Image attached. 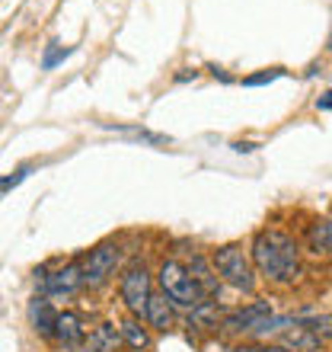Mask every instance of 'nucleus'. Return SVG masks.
Wrapping results in <instances>:
<instances>
[{
    "instance_id": "2eb2a0df",
    "label": "nucleus",
    "mask_w": 332,
    "mask_h": 352,
    "mask_svg": "<svg viewBox=\"0 0 332 352\" xmlns=\"http://www.w3.org/2000/svg\"><path fill=\"white\" fill-rule=\"evenodd\" d=\"M304 243L313 256H332V214L316 218V221L307 228Z\"/></svg>"
},
{
    "instance_id": "20e7f679",
    "label": "nucleus",
    "mask_w": 332,
    "mask_h": 352,
    "mask_svg": "<svg viewBox=\"0 0 332 352\" xmlns=\"http://www.w3.org/2000/svg\"><path fill=\"white\" fill-rule=\"evenodd\" d=\"M154 278H157L160 292H163V295L176 305V311H182V314L204 301L202 288L195 285V278L189 276L185 263L176 260V256H163V260L157 263V269H154Z\"/></svg>"
},
{
    "instance_id": "dca6fc26",
    "label": "nucleus",
    "mask_w": 332,
    "mask_h": 352,
    "mask_svg": "<svg viewBox=\"0 0 332 352\" xmlns=\"http://www.w3.org/2000/svg\"><path fill=\"white\" fill-rule=\"evenodd\" d=\"M119 330H121V340H125V346H131V349L147 352L150 346H154L150 327L144 324V320H138V317H125V320H119Z\"/></svg>"
},
{
    "instance_id": "393cba45",
    "label": "nucleus",
    "mask_w": 332,
    "mask_h": 352,
    "mask_svg": "<svg viewBox=\"0 0 332 352\" xmlns=\"http://www.w3.org/2000/svg\"><path fill=\"white\" fill-rule=\"evenodd\" d=\"M256 148H259V144H252V141H237V144H233V151H237V154H252Z\"/></svg>"
},
{
    "instance_id": "b1692460",
    "label": "nucleus",
    "mask_w": 332,
    "mask_h": 352,
    "mask_svg": "<svg viewBox=\"0 0 332 352\" xmlns=\"http://www.w3.org/2000/svg\"><path fill=\"white\" fill-rule=\"evenodd\" d=\"M316 109L320 112H332V90H326L320 100H316Z\"/></svg>"
},
{
    "instance_id": "4468645a",
    "label": "nucleus",
    "mask_w": 332,
    "mask_h": 352,
    "mask_svg": "<svg viewBox=\"0 0 332 352\" xmlns=\"http://www.w3.org/2000/svg\"><path fill=\"white\" fill-rule=\"evenodd\" d=\"M221 305L217 301H211V298H204L202 305H195L192 311H185V324L192 327V330H198V333H204V330H217L221 327Z\"/></svg>"
},
{
    "instance_id": "f3484780",
    "label": "nucleus",
    "mask_w": 332,
    "mask_h": 352,
    "mask_svg": "<svg viewBox=\"0 0 332 352\" xmlns=\"http://www.w3.org/2000/svg\"><path fill=\"white\" fill-rule=\"evenodd\" d=\"M102 129H106V131H125V135H131L134 141H144V144H150V148H166V144H173V138H169V135L138 129V125H112V122H102Z\"/></svg>"
},
{
    "instance_id": "a211bd4d",
    "label": "nucleus",
    "mask_w": 332,
    "mask_h": 352,
    "mask_svg": "<svg viewBox=\"0 0 332 352\" xmlns=\"http://www.w3.org/2000/svg\"><path fill=\"white\" fill-rule=\"evenodd\" d=\"M300 324L310 327L323 343H332V311H300Z\"/></svg>"
},
{
    "instance_id": "6e6552de",
    "label": "nucleus",
    "mask_w": 332,
    "mask_h": 352,
    "mask_svg": "<svg viewBox=\"0 0 332 352\" xmlns=\"http://www.w3.org/2000/svg\"><path fill=\"white\" fill-rule=\"evenodd\" d=\"M185 269H189V276L195 278V285L202 288L204 298H211V301H217V298H221L224 282H221V276H217V269H214V263H211V256H208V253L195 250L192 256L185 260Z\"/></svg>"
},
{
    "instance_id": "6ab92c4d",
    "label": "nucleus",
    "mask_w": 332,
    "mask_h": 352,
    "mask_svg": "<svg viewBox=\"0 0 332 352\" xmlns=\"http://www.w3.org/2000/svg\"><path fill=\"white\" fill-rule=\"evenodd\" d=\"M71 52H74L71 45H58V42L45 45V55H42V71H55V67L61 65V61H64Z\"/></svg>"
},
{
    "instance_id": "4be33fe9",
    "label": "nucleus",
    "mask_w": 332,
    "mask_h": 352,
    "mask_svg": "<svg viewBox=\"0 0 332 352\" xmlns=\"http://www.w3.org/2000/svg\"><path fill=\"white\" fill-rule=\"evenodd\" d=\"M173 80H176V84H189V80H198V71H195V67H179V71L173 74Z\"/></svg>"
},
{
    "instance_id": "5701e85b",
    "label": "nucleus",
    "mask_w": 332,
    "mask_h": 352,
    "mask_svg": "<svg viewBox=\"0 0 332 352\" xmlns=\"http://www.w3.org/2000/svg\"><path fill=\"white\" fill-rule=\"evenodd\" d=\"M208 71H211V77H214V80H221V84H230V80H233V77L227 74L224 67H217V65H211V67H208Z\"/></svg>"
},
{
    "instance_id": "f03ea898",
    "label": "nucleus",
    "mask_w": 332,
    "mask_h": 352,
    "mask_svg": "<svg viewBox=\"0 0 332 352\" xmlns=\"http://www.w3.org/2000/svg\"><path fill=\"white\" fill-rule=\"evenodd\" d=\"M211 263L227 288L240 292V295H252V292H256L259 276H256L252 260H249V247H243V243H237V241L221 243V247H214Z\"/></svg>"
},
{
    "instance_id": "7ed1b4c3",
    "label": "nucleus",
    "mask_w": 332,
    "mask_h": 352,
    "mask_svg": "<svg viewBox=\"0 0 332 352\" xmlns=\"http://www.w3.org/2000/svg\"><path fill=\"white\" fill-rule=\"evenodd\" d=\"M121 256H125V247L115 237H106V241L93 243L86 253H80V272H83V288L86 292H99L112 282V278L121 272Z\"/></svg>"
},
{
    "instance_id": "423d86ee",
    "label": "nucleus",
    "mask_w": 332,
    "mask_h": 352,
    "mask_svg": "<svg viewBox=\"0 0 332 352\" xmlns=\"http://www.w3.org/2000/svg\"><path fill=\"white\" fill-rule=\"evenodd\" d=\"M268 314H275V311H272V301L259 298V301H252V305H246V307H233V311H227V314L221 317L217 333H224V336H249L252 330H256L259 320L268 317Z\"/></svg>"
},
{
    "instance_id": "9b49d317",
    "label": "nucleus",
    "mask_w": 332,
    "mask_h": 352,
    "mask_svg": "<svg viewBox=\"0 0 332 352\" xmlns=\"http://www.w3.org/2000/svg\"><path fill=\"white\" fill-rule=\"evenodd\" d=\"M176 314H179V311H176V305L157 288V292L150 295V305H147V314H144V324H147L150 330H157V333H169V330L176 327Z\"/></svg>"
},
{
    "instance_id": "bb28decb",
    "label": "nucleus",
    "mask_w": 332,
    "mask_h": 352,
    "mask_svg": "<svg viewBox=\"0 0 332 352\" xmlns=\"http://www.w3.org/2000/svg\"><path fill=\"white\" fill-rule=\"evenodd\" d=\"M329 214H332V208H329Z\"/></svg>"
},
{
    "instance_id": "39448f33",
    "label": "nucleus",
    "mask_w": 332,
    "mask_h": 352,
    "mask_svg": "<svg viewBox=\"0 0 332 352\" xmlns=\"http://www.w3.org/2000/svg\"><path fill=\"white\" fill-rule=\"evenodd\" d=\"M154 285H157V278H154V272L147 269L144 260H131L128 266H121V272H119V301H121V307L128 311V317L144 320L147 305H150V295L157 292Z\"/></svg>"
},
{
    "instance_id": "f257e3e1",
    "label": "nucleus",
    "mask_w": 332,
    "mask_h": 352,
    "mask_svg": "<svg viewBox=\"0 0 332 352\" xmlns=\"http://www.w3.org/2000/svg\"><path fill=\"white\" fill-rule=\"evenodd\" d=\"M249 260L256 266V276L272 282L278 288H291L304 276V263H300V243L294 234L281 231V228H259L249 241Z\"/></svg>"
},
{
    "instance_id": "412c9836",
    "label": "nucleus",
    "mask_w": 332,
    "mask_h": 352,
    "mask_svg": "<svg viewBox=\"0 0 332 352\" xmlns=\"http://www.w3.org/2000/svg\"><path fill=\"white\" fill-rule=\"evenodd\" d=\"M233 352H285L278 343H240V346H233Z\"/></svg>"
},
{
    "instance_id": "ddd939ff",
    "label": "nucleus",
    "mask_w": 332,
    "mask_h": 352,
    "mask_svg": "<svg viewBox=\"0 0 332 352\" xmlns=\"http://www.w3.org/2000/svg\"><path fill=\"white\" fill-rule=\"evenodd\" d=\"M278 346L285 352H320L323 349V340H320L310 327L297 324V327H291L287 333L278 336Z\"/></svg>"
},
{
    "instance_id": "aec40b11",
    "label": "nucleus",
    "mask_w": 332,
    "mask_h": 352,
    "mask_svg": "<svg viewBox=\"0 0 332 352\" xmlns=\"http://www.w3.org/2000/svg\"><path fill=\"white\" fill-rule=\"evenodd\" d=\"M278 77H285V67H265V71H259V74H249L243 77V87H265Z\"/></svg>"
},
{
    "instance_id": "f8f14e48",
    "label": "nucleus",
    "mask_w": 332,
    "mask_h": 352,
    "mask_svg": "<svg viewBox=\"0 0 332 352\" xmlns=\"http://www.w3.org/2000/svg\"><path fill=\"white\" fill-rule=\"evenodd\" d=\"M121 346H125L121 330H119V324H112V320H99V324L86 333V349L90 352H119Z\"/></svg>"
},
{
    "instance_id": "9d476101",
    "label": "nucleus",
    "mask_w": 332,
    "mask_h": 352,
    "mask_svg": "<svg viewBox=\"0 0 332 352\" xmlns=\"http://www.w3.org/2000/svg\"><path fill=\"white\" fill-rule=\"evenodd\" d=\"M55 343L64 346V349H80V346L86 343V324H83L80 311H74V307H64V311H58Z\"/></svg>"
},
{
    "instance_id": "a878e982",
    "label": "nucleus",
    "mask_w": 332,
    "mask_h": 352,
    "mask_svg": "<svg viewBox=\"0 0 332 352\" xmlns=\"http://www.w3.org/2000/svg\"><path fill=\"white\" fill-rule=\"evenodd\" d=\"M326 48H329V52H332V32H329V45H326Z\"/></svg>"
},
{
    "instance_id": "0eeeda50",
    "label": "nucleus",
    "mask_w": 332,
    "mask_h": 352,
    "mask_svg": "<svg viewBox=\"0 0 332 352\" xmlns=\"http://www.w3.org/2000/svg\"><path fill=\"white\" fill-rule=\"evenodd\" d=\"M77 292H83V272H80V256L61 263L58 269H51L45 278V288L38 295H45L48 301H61V298H74Z\"/></svg>"
},
{
    "instance_id": "1a4fd4ad",
    "label": "nucleus",
    "mask_w": 332,
    "mask_h": 352,
    "mask_svg": "<svg viewBox=\"0 0 332 352\" xmlns=\"http://www.w3.org/2000/svg\"><path fill=\"white\" fill-rule=\"evenodd\" d=\"M29 327L38 340L55 343V327H58V307L55 301H48L45 295H36L29 301Z\"/></svg>"
}]
</instances>
